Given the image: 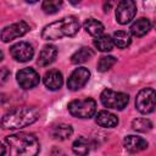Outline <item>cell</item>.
<instances>
[{
    "mask_svg": "<svg viewBox=\"0 0 156 156\" xmlns=\"http://www.w3.org/2000/svg\"><path fill=\"white\" fill-rule=\"evenodd\" d=\"M116 63V58L113 56H101L98 62V71L106 72Z\"/></svg>",
    "mask_w": 156,
    "mask_h": 156,
    "instance_id": "25",
    "label": "cell"
},
{
    "mask_svg": "<svg viewBox=\"0 0 156 156\" xmlns=\"http://www.w3.org/2000/svg\"><path fill=\"white\" fill-rule=\"evenodd\" d=\"M9 77H10V71H9L6 67L0 68V87L4 85V84L7 82Z\"/></svg>",
    "mask_w": 156,
    "mask_h": 156,
    "instance_id": "26",
    "label": "cell"
},
{
    "mask_svg": "<svg viewBox=\"0 0 156 156\" xmlns=\"http://www.w3.org/2000/svg\"><path fill=\"white\" fill-rule=\"evenodd\" d=\"M79 21L76 16L63 17L44 27L41 38L45 40H56L63 37H73L79 30Z\"/></svg>",
    "mask_w": 156,
    "mask_h": 156,
    "instance_id": "3",
    "label": "cell"
},
{
    "mask_svg": "<svg viewBox=\"0 0 156 156\" xmlns=\"http://www.w3.org/2000/svg\"><path fill=\"white\" fill-rule=\"evenodd\" d=\"M150 29H151V22H150V20H147L145 17L136 20L130 26V33L135 37H143L146 33H149Z\"/></svg>",
    "mask_w": 156,
    "mask_h": 156,
    "instance_id": "16",
    "label": "cell"
},
{
    "mask_svg": "<svg viewBox=\"0 0 156 156\" xmlns=\"http://www.w3.org/2000/svg\"><path fill=\"white\" fill-rule=\"evenodd\" d=\"M68 111L73 117L77 118H90L95 115L96 102L91 98H84L73 100L68 104Z\"/></svg>",
    "mask_w": 156,
    "mask_h": 156,
    "instance_id": "4",
    "label": "cell"
},
{
    "mask_svg": "<svg viewBox=\"0 0 156 156\" xmlns=\"http://www.w3.org/2000/svg\"><path fill=\"white\" fill-rule=\"evenodd\" d=\"M100 100H101V104L107 108L123 110L129 101V96L121 91L105 89L100 95Z\"/></svg>",
    "mask_w": 156,
    "mask_h": 156,
    "instance_id": "5",
    "label": "cell"
},
{
    "mask_svg": "<svg viewBox=\"0 0 156 156\" xmlns=\"http://www.w3.org/2000/svg\"><path fill=\"white\" fill-rule=\"evenodd\" d=\"M43 80L49 90H58L63 84L62 73L57 69H50L49 72H46Z\"/></svg>",
    "mask_w": 156,
    "mask_h": 156,
    "instance_id": "13",
    "label": "cell"
},
{
    "mask_svg": "<svg viewBox=\"0 0 156 156\" xmlns=\"http://www.w3.org/2000/svg\"><path fill=\"white\" fill-rule=\"evenodd\" d=\"M10 54L11 56L18 61V62H27L33 58L34 56V49L29 43L26 41H20L10 48Z\"/></svg>",
    "mask_w": 156,
    "mask_h": 156,
    "instance_id": "11",
    "label": "cell"
},
{
    "mask_svg": "<svg viewBox=\"0 0 156 156\" xmlns=\"http://www.w3.org/2000/svg\"><path fill=\"white\" fill-rule=\"evenodd\" d=\"M62 4L63 2L61 0H45L41 5V9L45 13L52 15V13H56L57 11H60Z\"/></svg>",
    "mask_w": 156,
    "mask_h": 156,
    "instance_id": "24",
    "label": "cell"
},
{
    "mask_svg": "<svg viewBox=\"0 0 156 156\" xmlns=\"http://www.w3.org/2000/svg\"><path fill=\"white\" fill-rule=\"evenodd\" d=\"M94 45L98 50L105 52V51H111L112 50L113 41H112V38L110 35H100V37L95 38Z\"/></svg>",
    "mask_w": 156,
    "mask_h": 156,
    "instance_id": "22",
    "label": "cell"
},
{
    "mask_svg": "<svg viewBox=\"0 0 156 156\" xmlns=\"http://www.w3.org/2000/svg\"><path fill=\"white\" fill-rule=\"evenodd\" d=\"M123 145L124 149L132 154L143 151L147 147V141L141 138V136H136V135H127L123 140Z\"/></svg>",
    "mask_w": 156,
    "mask_h": 156,
    "instance_id": "12",
    "label": "cell"
},
{
    "mask_svg": "<svg viewBox=\"0 0 156 156\" xmlns=\"http://www.w3.org/2000/svg\"><path fill=\"white\" fill-rule=\"evenodd\" d=\"M39 118V111L35 107L21 106L10 110L1 118L0 126L2 129H20L28 127L37 122Z\"/></svg>",
    "mask_w": 156,
    "mask_h": 156,
    "instance_id": "1",
    "label": "cell"
},
{
    "mask_svg": "<svg viewBox=\"0 0 156 156\" xmlns=\"http://www.w3.org/2000/svg\"><path fill=\"white\" fill-rule=\"evenodd\" d=\"M30 29L29 24L24 21H20L16 23H12L7 27H5L0 33V39L4 43H9L13 39H17L20 37H23L26 33H28Z\"/></svg>",
    "mask_w": 156,
    "mask_h": 156,
    "instance_id": "7",
    "label": "cell"
},
{
    "mask_svg": "<svg viewBox=\"0 0 156 156\" xmlns=\"http://www.w3.org/2000/svg\"><path fill=\"white\" fill-rule=\"evenodd\" d=\"M72 150L78 156H87L90 151V143L87 138L79 136L78 139L74 140V143L72 145Z\"/></svg>",
    "mask_w": 156,
    "mask_h": 156,
    "instance_id": "20",
    "label": "cell"
},
{
    "mask_svg": "<svg viewBox=\"0 0 156 156\" xmlns=\"http://www.w3.org/2000/svg\"><path fill=\"white\" fill-rule=\"evenodd\" d=\"M96 123L104 128H113L118 124V118L116 115L111 113L110 111L102 110L96 116Z\"/></svg>",
    "mask_w": 156,
    "mask_h": 156,
    "instance_id": "15",
    "label": "cell"
},
{
    "mask_svg": "<svg viewBox=\"0 0 156 156\" xmlns=\"http://www.w3.org/2000/svg\"><path fill=\"white\" fill-rule=\"evenodd\" d=\"M111 38H112L113 45H116V46L119 48V49L127 48V46L130 44V41H132L130 34L127 33V32H124V30H117V32H115Z\"/></svg>",
    "mask_w": 156,
    "mask_h": 156,
    "instance_id": "21",
    "label": "cell"
},
{
    "mask_svg": "<svg viewBox=\"0 0 156 156\" xmlns=\"http://www.w3.org/2000/svg\"><path fill=\"white\" fill-rule=\"evenodd\" d=\"M136 15V4L133 0H123L118 2L116 9V20L119 24L129 23Z\"/></svg>",
    "mask_w": 156,
    "mask_h": 156,
    "instance_id": "8",
    "label": "cell"
},
{
    "mask_svg": "<svg viewBox=\"0 0 156 156\" xmlns=\"http://www.w3.org/2000/svg\"><path fill=\"white\" fill-rule=\"evenodd\" d=\"M73 134V129L69 124H57L51 129V136L56 140H66Z\"/></svg>",
    "mask_w": 156,
    "mask_h": 156,
    "instance_id": "18",
    "label": "cell"
},
{
    "mask_svg": "<svg viewBox=\"0 0 156 156\" xmlns=\"http://www.w3.org/2000/svg\"><path fill=\"white\" fill-rule=\"evenodd\" d=\"M10 156H37L40 150L37 136L29 133H16L6 136Z\"/></svg>",
    "mask_w": 156,
    "mask_h": 156,
    "instance_id": "2",
    "label": "cell"
},
{
    "mask_svg": "<svg viewBox=\"0 0 156 156\" xmlns=\"http://www.w3.org/2000/svg\"><path fill=\"white\" fill-rule=\"evenodd\" d=\"M56 56H57V49L55 45H51V44L44 45L38 57V65L41 67L49 66L55 61Z\"/></svg>",
    "mask_w": 156,
    "mask_h": 156,
    "instance_id": "14",
    "label": "cell"
},
{
    "mask_svg": "<svg viewBox=\"0 0 156 156\" xmlns=\"http://www.w3.org/2000/svg\"><path fill=\"white\" fill-rule=\"evenodd\" d=\"M83 26H84V29L87 30V33H89L90 35H93L95 38L102 35V33L105 30L104 24L100 21L95 20V18H88V20H85V22H84Z\"/></svg>",
    "mask_w": 156,
    "mask_h": 156,
    "instance_id": "17",
    "label": "cell"
},
{
    "mask_svg": "<svg viewBox=\"0 0 156 156\" xmlns=\"http://www.w3.org/2000/svg\"><path fill=\"white\" fill-rule=\"evenodd\" d=\"M132 128L136 132H141V133H146L152 128V123L150 119L147 118H135L132 122Z\"/></svg>",
    "mask_w": 156,
    "mask_h": 156,
    "instance_id": "23",
    "label": "cell"
},
{
    "mask_svg": "<svg viewBox=\"0 0 156 156\" xmlns=\"http://www.w3.org/2000/svg\"><path fill=\"white\" fill-rule=\"evenodd\" d=\"M89 78H90L89 69L85 67H78L71 73L68 80H67V88L69 90H73V91L78 90L88 83Z\"/></svg>",
    "mask_w": 156,
    "mask_h": 156,
    "instance_id": "10",
    "label": "cell"
},
{
    "mask_svg": "<svg viewBox=\"0 0 156 156\" xmlns=\"http://www.w3.org/2000/svg\"><path fill=\"white\" fill-rule=\"evenodd\" d=\"M135 107L140 113L147 115L155 110V90L152 88L141 89L135 99Z\"/></svg>",
    "mask_w": 156,
    "mask_h": 156,
    "instance_id": "6",
    "label": "cell"
},
{
    "mask_svg": "<svg viewBox=\"0 0 156 156\" xmlns=\"http://www.w3.org/2000/svg\"><path fill=\"white\" fill-rule=\"evenodd\" d=\"M16 78H17V83L23 89H32V88L37 87L39 84V80H40L37 71L30 68V67H26V68L20 69L16 74Z\"/></svg>",
    "mask_w": 156,
    "mask_h": 156,
    "instance_id": "9",
    "label": "cell"
},
{
    "mask_svg": "<svg viewBox=\"0 0 156 156\" xmlns=\"http://www.w3.org/2000/svg\"><path fill=\"white\" fill-rule=\"evenodd\" d=\"M2 58H4V54H2V51L0 50V61H1Z\"/></svg>",
    "mask_w": 156,
    "mask_h": 156,
    "instance_id": "28",
    "label": "cell"
},
{
    "mask_svg": "<svg viewBox=\"0 0 156 156\" xmlns=\"http://www.w3.org/2000/svg\"><path fill=\"white\" fill-rule=\"evenodd\" d=\"M6 152V146L2 145V143H0V156H4Z\"/></svg>",
    "mask_w": 156,
    "mask_h": 156,
    "instance_id": "27",
    "label": "cell"
},
{
    "mask_svg": "<svg viewBox=\"0 0 156 156\" xmlns=\"http://www.w3.org/2000/svg\"><path fill=\"white\" fill-rule=\"evenodd\" d=\"M93 56H94V51H93L90 48L83 46V48L78 49V50L71 56V62L74 63V65L83 63V62H87L88 60H90Z\"/></svg>",
    "mask_w": 156,
    "mask_h": 156,
    "instance_id": "19",
    "label": "cell"
}]
</instances>
